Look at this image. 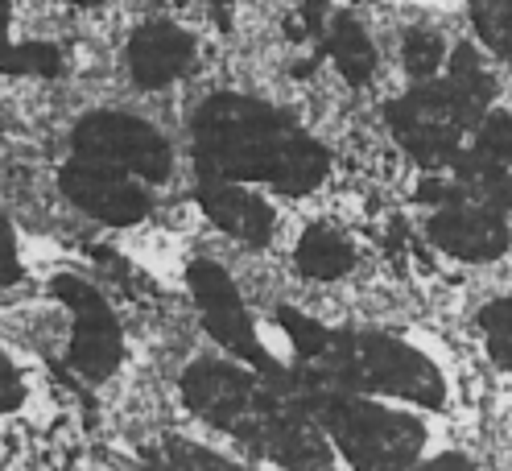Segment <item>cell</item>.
I'll return each mask as SVG.
<instances>
[{"label":"cell","mask_w":512,"mask_h":471,"mask_svg":"<svg viewBox=\"0 0 512 471\" xmlns=\"http://www.w3.org/2000/svg\"><path fill=\"white\" fill-rule=\"evenodd\" d=\"M190 54V38L174 25H145L133 34V50H128V62H133V75L141 87H162L178 62Z\"/></svg>","instance_id":"1"},{"label":"cell","mask_w":512,"mask_h":471,"mask_svg":"<svg viewBox=\"0 0 512 471\" xmlns=\"http://www.w3.org/2000/svg\"><path fill=\"white\" fill-rule=\"evenodd\" d=\"M0 71L9 75H58L62 54L54 42H13V0H0Z\"/></svg>","instance_id":"2"},{"label":"cell","mask_w":512,"mask_h":471,"mask_svg":"<svg viewBox=\"0 0 512 471\" xmlns=\"http://www.w3.org/2000/svg\"><path fill=\"white\" fill-rule=\"evenodd\" d=\"M25 405H29V381L13 356V343L0 339V418L21 414Z\"/></svg>","instance_id":"3"},{"label":"cell","mask_w":512,"mask_h":471,"mask_svg":"<svg viewBox=\"0 0 512 471\" xmlns=\"http://www.w3.org/2000/svg\"><path fill=\"white\" fill-rule=\"evenodd\" d=\"M17 281H21V248L9 215H0V286H17Z\"/></svg>","instance_id":"4"},{"label":"cell","mask_w":512,"mask_h":471,"mask_svg":"<svg viewBox=\"0 0 512 471\" xmlns=\"http://www.w3.org/2000/svg\"><path fill=\"white\" fill-rule=\"evenodd\" d=\"M71 5H100V0H71Z\"/></svg>","instance_id":"5"}]
</instances>
